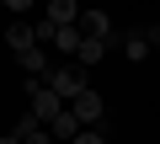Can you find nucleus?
<instances>
[{"instance_id":"4","label":"nucleus","mask_w":160,"mask_h":144,"mask_svg":"<svg viewBox=\"0 0 160 144\" xmlns=\"http://www.w3.org/2000/svg\"><path fill=\"white\" fill-rule=\"evenodd\" d=\"M155 43H160V27H133V32L123 37V53H128V59H144Z\"/></svg>"},{"instance_id":"9","label":"nucleus","mask_w":160,"mask_h":144,"mask_svg":"<svg viewBox=\"0 0 160 144\" xmlns=\"http://www.w3.org/2000/svg\"><path fill=\"white\" fill-rule=\"evenodd\" d=\"M43 128H48V139H53V144H59V139H64V144H69V139H75V133H80V123H75V117H69V112H64V107H59V117H48V123H43Z\"/></svg>"},{"instance_id":"2","label":"nucleus","mask_w":160,"mask_h":144,"mask_svg":"<svg viewBox=\"0 0 160 144\" xmlns=\"http://www.w3.org/2000/svg\"><path fill=\"white\" fill-rule=\"evenodd\" d=\"M64 112H69V117H75L80 128H96V123L107 117V102H102V96H96V91L86 86V91H75V96L64 102Z\"/></svg>"},{"instance_id":"5","label":"nucleus","mask_w":160,"mask_h":144,"mask_svg":"<svg viewBox=\"0 0 160 144\" xmlns=\"http://www.w3.org/2000/svg\"><path fill=\"white\" fill-rule=\"evenodd\" d=\"M75 27H80V37H107V43H112V22H107V11H80Z\"/></svg>"},{"instance_id":"13","label":"nucleus","mask_w":160,"mask_h":144,"mask_svg":"<svg viewBox=\"0 0 160 144\" xmlns=\"http://www.w3.org/2000/svg\"><path fill=\"white\" fill-rule=\"evenodd\" d=\"M0 6H6V11H16V22H22V16H27V11L38 6V0H0Z\"/></svg>"},{"instance_id":"10","label":"nucleus","mask_w":160,"mask_h":144,"mask_svg":"<svg viewBox=\"0 0 160 144\" xmlns=\"http://www.w3.org/2000/svg\"><path fill=\"white\" fill-rule=\"evenodd\" d=\"M53 48H59L64 59H75V48H80V27H59V32H53Z\"/></svg>"},{"instance_id":"7","label":"nucleus","mask_w":160,"mask_h":144,"mask_svg":"<svg viewBox=\"0 0 160 144\" xmlns=\"http://www.w3.org/2000/svg\"><path fill=\"white\" fill-rule=\"evenodd\" d=\"M107 59V37H80V48H75V64L80 69H91V64H102Z\"/></svg>"},{"instance_id":"8","label":"nucleus","mask_w":160,"mask_h":144,"mask_svg":"<svg viewBox=\"0 0 160 144\" xmlns=\"http://www.w3.org/2000/svg\"><path fill=\"white\" fill-rule=\"evenodd\" d=\"M53 27H75V16H80V0H48V11H43Z\"/></svg>"},{"instance_id":"1","label":"nucleus","mask_w":160,"mask_h":144,"mask_svg":"<svg viewBox=\"0 0 160 144\" xmlns=\"http://www.w3.org/2000/svg\"><path fill=\"white\" fill-rule=\"evenodd\" d=\"M43 86L59 96V102H69L75 91H86L91 80H86V69H80L75 59H64V64H48V75H43Z\"/></svg>"},{"instance_id":"6","label":"nucleus","mask_w":160,"mask_h":144,"mask_svg":"<svg viewBox=\"0 0 160 144\" xmlns=\"http://www.w3.org/2000/svg\"><path fill=\"white\" fill-rule=\"evenodd\" d=\"M16 59H22V69H27V75H32V80H43V75H48V64H53L43 43H32V48H22Z\"/></svg>"},{"instance_id":"3","label":"nucleus","mask_w":160,"mask_h":144,"mask_svg":"<svg viewBox=\"0 0 160 144\" xmlns=\"http://www.w3.org/2000/svg\"><path fill=\"white\" fill-rule=\"evenodd\" d=\"M27 91H32V117H38V123H48V117H59V107H64V102H59V96H53V91H48L43 80H32Z\"/></svg>"},{"instance_id":"11","label":"nucleus","mask_w":160,"mask_h":144,"mask_svg":"<svg viewBox=\"0 0 160 144\" xmlns=\"http://www.w3.org/2000/svg\"><path fill=\"white\" fill-rule=\"evenodd\" d=\"M6 43H11L16 53H22V48H32V27H27V22H11V27H6Z\"/></svg>"},{"instance_id":"12","label":"nucleus","mask_w":160,"mask_h":144,"mask_svg":"<svg viewBox=\"0 0 160 144\" xmlns=\"http://www.w3.org/2000/svg\"><path fill=\"white\" fill-rule=\"evenodd\" d=\"M69 144H107V139H102V128H80V133H75Z\"/></svg>"},{"instance_id":"14","label":"nucleus","mask_w":160,"mask_h":144,"mask_svg":"<svg viewBox=\"0 0 160 144\" xmlns=\"http://www.w3.org/2000/svg\"><path fill=\"white\" fill-rule=\"evenodd\" d=\"M0 144H16V133H6V139H0Z\"/></svg>"}]
</instances>
